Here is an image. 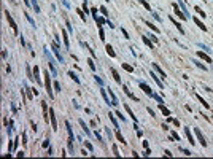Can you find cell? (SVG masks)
Listing matches in <instances>:
<instances>
[{
  "instance_id": "cell-21",
  "label": "cell",
  "mask_w": 213,
  "mask_h": 159,
  "mask_svg": "<svg viewBox=\"0 0 213 159\" xmlns=\"http://www.w3.org/2000/svg\"><path fill=\"white\" fill-rule=\"evenodd\" d=\"M80 124H81V127H83V131L86 132V135H89V137H91V131H89L88 127H86V123L83 121V119H80Z\"/></svg>"
},
{
  "instance_id": "cell-24",
  "label": "cell",
  "mask_w": 213,
  "mask_h": 159,
  "mask_svg": "<svg viewBox=\"0 0 213 159\" xmlns=\"http://www.w3.org/2000/svg\"><path fill=\"white\" fill-rule=\"evenodd\" d=\"M116 139H118V140L121 142V143H124V145H126V140H124V137H123V135H121V132H119V129H116Z\"/></svg>"
},
{
  "instance_id": "cell-27",
  "label": "cell",
  "mask_w": 213,
  "mask_h": 159,
  "mask_svg": "<svg viewBox=\"0 0 213 159\" xmlns=\"http://www.w3.org/2000/svg\"><path fill=\"white\" fill-rule=\"evenodd\" d=\"M138 2H140V3H142V5L145 6V8H146V10H148V11H151V6H150V3L146 2V0H138Z\"/></svg>"
},
{
  "instance_id": "cell-50",
  "label": "cell",
  "mask_w": 213,
  "mask_h": 159,
  "mask_svg": "<svg viewBox=\"0 0 213 159\" xmlns=\"http://www.w3.org/2000/svg\"><path fill=\"white\" fill-rule=\"evenodd\" d=\"M107 2H110V0H107Z\"/></svg>"
},
{
  "instance_id": "cell-31",
  "label": "cell",
  "mask_w": 213,
  "mask_h": 159,
  "mask_svg": "<svg viewBox=\"0 0 213 159\" xmlns=\"http://www.w3.org/2000/svg\"><path fill=\"white\" fill-rule=\"evenodd\" d=\"M194 64H196V65H197L199 68H202V70H207V67H205V65H204V64H201V62H199V61H194Z\"/></svg>"
},
{
  "instance_id": "cell-46",
  "label": "cell",
  "mask_w": 213,
  "mask_h": 159,
  "mask_svg": "<svg viewBox=\"0 0 213 159\" xmlns=\"http://www.w3.org/2000/svg\"><path fill=\"white\" fill-rule=\"evenodd\" d=\"M115 115H118V116H119V119H124V121H126V118H124V115H121V113H119V111H116V113H115Z\"/></svg>"
},
{
  "instance_id": "cell-36",
  "label": "cell",
  "mask_w": 213,
  "mask_h": 159,
  "mask_svg": "<svg viewBox=\"0 0 213 159\" xmlns=\"http://www.w3.org/2000/svg\"><path fill=\"white\" fill-rule=\"evenodd\" d=\"M33 73H35V80L38 81V83H40V78H38V67H35V68H33Z\"/></svg>"
},
{
  "instance_id": "cell-1",
  "label": "cell",
  "mask_w": 213,
  "mask_h": 159,
  "mask_svg": "<svg viewBox=\"0 0 213 159\" xmlns=\"http://www.w3.org/2000/svg\"><path fill=\"white\" fill-rule=\"evenodd\" d=\"M45 88H46L48 96L53 99L54 94H53V89H51V81H49V73H48V70H45Z\"/></svg>"
},
{
  "instance_id": "cell-38",
  "label": "cell",
  "mask_w": 213,
  "mask_h": 159,
  "mask_svg": "<svg viewBox=\"0 0 213 159\" xmlns=\"http://www.w3.org/2000/svg\"><path fill=\"white\" fill-rule=\"evenodd\" d=\"M91 14H92V18H94V19L97 18V8H92V10H91Z\"/></svg>"
},
{
  "instance_id": "cell-23",
  "label": "cell",
  "mask_w": 213,
  "mask_h": 159,
  "mask_svg": "<svg viewBox=\"0 0 213 159\" xmlns=\"http://www.w3.org/2000/svg\"><path fill=\"white\" fill-rule=\"evenodd\" d=\"M113 115H115V113H113ZM113 115H111V113H108V118H110V121L113 123V126H115L116 129H119V127H118V121L115 119V116H113Z\"/></svg>"
},
{
  "instance_id": "cell-8",
  "label": "cell",
  "mask_w": 213,
  "mask_h": 159,
  "mask_svg": "<svg viewBox=\"0 0 213 159\" xmlns=\"http://www.w3.org/2000/svg\"><path fill=\"white\" fill-rule=\"evenodd\" d=\"M170 21H172V22H173V24H175V27L178 29V32H180V33H181V35H183V33H185V29H183V27H181V24H180V22H177V21H175V18H172V16H170Z\"/></svg>"
},
{
  "instance_id": "cell-15",
  "label": "cell",
  "mask_w": 213,
  "mask_h": 159,
  "mask_svg": "<svg viewBox=\"0 0 213 159\" xmlns=\"http://www.w3.org/2000/svg\"><path fill=\"white\" fill-rule=\"evenodd\" d=\"M124 108H126V111H127V113L130 115V118H132V119H134V121H137V116H135V115H134V111H132V110H130V107H129L127 104H124Z\"/></svg>"
},
{
  "instance_id": "cell-42",
  "label": "cell",
  "mask_w": 213,
  "mask_h": 159,
  "mask_svg": "<svg viewBox=\"0 0 213 159\" xmlns=\"http://www.w3.org/2000/svg\"><path fill=\"white\" fill-rule=\"evenodd\" d=\"M84 145H86V148H88L89 151H92V145H91L89 142H84Z\"/></svg>"
},
{
  "instance_id": "cell-25",
  "label": "cell",
  "mask_w": 213,
  "mask_h": 159,
  "mask_svg": "<svg viewBox=\"0 0 213 159\" xmlns=\"http://www.w3.org/2000/svg\"><path fill=\"white\" fill-rule=\"evenodd\" d=\"M100 92H102V97H103V100H105V104H108V105H110V104H111V102H110V99H108V96H107V92H105V91H103V89H100Z\"/></svg>"
},
{
  "instance_id": "cell-48",
  "label": "cell",
  "mask_w": 213,
  "mask_h": 159,
  "mask_svg": "<svg viewBox=\"0 0 213 159\" xmlns=\"http://www.w3.org/2000/svg\"><path fill=\"white\" fill-rule=\"evenodd\" d=\"M153 16H154V18L158 19V21H161V18H159V14H158V13H153Z\"/></svg>"
},
{
  "instance_id": "cell-45",
  "label": "cell",
  "mask_w": 213,
  "mask_h": 159,
  "mask_svg": "<svg viewBox=\"0 0 213 159\" xmlns=\"http://www.w3.org/2000/svg\"><path fill=\"white\" fill-rule=\"evenodd\" d=\"M150 38H151V41H154V43H158V41H159V38H156L154 35H151Z\"/></svg>"
},
{
  "instance_id": "cell-35",
  "label": "cell",
  "mask_w": 213,
  "mask_h": 159,
  "mask_svg": "<svg viewBox=\"0 0 213 159\" xmlns=\"http://www.w3.org/2000/svg\"><path fill=\"white\" fill-rule=\"evenodd\" d=\"M146 24H148V27H150V29H153V30H154V32H159V29H158V27H156V25H153V24H151V22H146Z\"/></svg>"
},
{
  "instance_id": "cell-20",
  "label": "cell",
  "mask_w": 213,
  "mask_h": 159,
  "mask_svg": "<svg viewBox=\"0 0 213 159\" xmlns=\"http://www.w3.org/2000/svg\"><path fill=\"white\" fill-rule=\"evenodd\" d=\"M105 49H107L108 56H111V57H115V56H116V53H115V51H113V48H111V45H107V46H105Z\"/></svg>"
},
{
  "instance_id": "cell-4",
  "label": "cell",
  "mask_w": 213,
  "mask_h": 159,
  "mask_svg": "<svg viewBox=\"0 0 213 159\" xmlns=\"http://www.w3.org/2000/svg\"><path fill=\"white\" fill-rule=\"evenodd\" d=\"M140 89H143V92L145 94H148L150 97H153V91H151V88L148 84H145V83H140Z\"/></svg>"
},
{
  "instance_id": "cell-16",
  "label": "cell",
  "mask_w": 213,
  "mask_h": 159,
  "mask_svg": "<svg viewBox=\"0 0 213 159\" xmlns=\"http://www.w3.org/2000/svg\"><path fill=\"white\" fill-rule=\"evenodd\" d=\"M62 37H64V43H65V48H70V41H68V35H67V32L65 30H62Z\"/></svg>"
},
{
  "instance_id": "cell-10",
  "label": "cell",
  "mask_w": 213,
  "mask_h": 159,
  "mask_svg": "<svg viewBox=\"0 0 213 159\" xmlns=\"http://www.w3.org/2000/svg\"><path fill=\"white\" fill-rule=\"evenodd\" d=\"M197 56H199V57H201V59H204V61H207L208 64H210V62H212V59H210V56H207L205 53H202V51H197Z\"/></svg>"
},
{
  "instance_id": "cell-32",
  "label": "cell",
  "mask_w": 213,
  "mask_h": 159,
  "mask_svg": "<svg viewBox=\"0 0 213 159\" xmlns=\"http://www.w3.org/2000/svg\"><path fill=\"white\" fill-rule=\"evenodd\" d=\"M25 18H27V21H29V22L32 24V25H35V21H33L32 18H30V14H29V13H25Z\"/></svg>"
},
{
  "instance_id": "cell-43",
  "label": "cell",
  "mask_w": 213,
  "mask_h": 159,
  "mask_svg": "<svg viewBox=\"0 0 213 159\" xmlns=\"http://www.w3.org/2000/svg\"><path fill=\"white\" fill-rule=\"evenodd\" d=\"M54 89H56V91H60V84L57 83V81L54 83Z\"/></svg>"
},
{
  "instance_id": "cell-34",
  "label": "cell",
  "mask_w": 213,
  "mask_h": 159,
  "mask_svg": "<svg viewBox=\"0 0 213 159\" xmlns=\"http://www.w3.org/2000/svg\"><path fill=\"white\" fill-rule=\"evenodd\" d=\"M99 33H100V40H105V33H103V29L99 27Z\"/></svg>"
},
{
  "instance_id": "cell-14",
  "label": "cell",
  "mask_w": 213,
  "mask_h": 159,
  "mask_svg": "<svg viewBox=\"0 0 213 159\" xmlns=\"http://www.w3.org/2000/svg\"><path fill=\"white\" fill-rule=\"evenodd\" d=\"M194 22H196V25H199V27H201V29H202V30H204V32H205V30H207V25H205V24H204V22H202V21H201V19H197V18H194Z\"/></svg>"
},
{
  "instance_id": "cell-5",
  "label": "cell",
  "mask_w": 213,
  "mask_h": 159,
  "mask_svg": "<svg viewBox=\"0 0 213 159\" xmlns=\"http://www.w3.org/2000/svg\"><path fill=\"white\" fill-rule=\"evenodd\" d=\"M53 51H54V54H56V57H57V61H59L60 64H64V57H62V56H60V53H59V51H57V45H56V43H54V45H53Z\"/></svg>"
},
{
  "instance_id": "cell-49",
  "label": "cell",
  "mask_w": 213,
  "mask_h": 159,
  "mask_svg": "<svg viewBox=\"0 0 213 159\" xmlns=\"http://www.w3.org/2000/svg\"><path fill=\"white\" fill-rule=\"evenodd\" d=\"M24 3H25V5H29V0H24Z\"/></svg>"
},
{
  "instance_id": "cell-41",
  "label": "cell",
  "mask_w": 213,
  "mask_h": 159,
  "mask_svg": "<svg viewBox=\"0 0 213 159\" xmlns=\"http://www.w3.org/2000/svg\"><path fill=\"white\" fill-rule=\"evenodd\" d=\"M194 10L197 11V13H199V14H201V16H205V13H204V11H202V10H201V8H199V6H196Z\"/></svg>"
},
{
  "instance_id": "cell-2",
  "label": "cell",
  "mask_w": 213,
  "mask_h": 159,
  "mask_svg": "<svg viewBox=\"0 0 213 159\" xmlns=\"http://www.w3.org/2000/svg\"><path fill=\"white\" fill-rule=\"evenodd\" d=\"M5 16H6V19H8V22H10V25H11V29H13V32L14 33H18V25H16V22H14V19L10 16V11H6L5 10Z\"/></svg>"
},
{
  "instance_id": "cell-9",
  "label": "cell",
  "mask_w": 213,
  "mask_h": 159,
  "mask_svg": "<svg viewBox=\"0 0 213 159\" xmlns=\"http://www.w3.org/2000/svg\"><path fill=\"white\" fill-rule=\"evenodd\" d=\"M150 76H151V78H153V80L156 81V84H158V86H159L161 89H164V84H162V81H161V80L158 78V76H156V75L153 73V72H150Z\"/></svg>"
},
{
  "instance_id": "cell-40",
  "label": "cell",
  "mask_w": 213,
  "mask_h": 159,
  "mask_svg": "<svg viewBox=\"0 0 213 159\" xmlns=\"http://www.w3.org/2000/svg\"><path fill=\"white\" fill-rule=\"evenodd\" d=\"M100 11H102V14H103V16H108V11H107V8H105V6H100Z\"/></svg>"
},
{
  "instance_id": "cell-39",
  "label": "cell",
  "mask_w": 213,
  "mask_h": 159,
  "mask_svg": "<svg viewBox=\"0 0 213 159\" xmlns=\"http://www.w3.org/2000/svg\"><path fill=\"white\" fill-rule=\"evenodd\" d=\"M113 153H115V156H121V153L118 151V148H116V145H113Z\"/></svg>"
},
{
  "instance_id": "cell-30",
  "label": "cell",
  "mask_w": 213,
  "mask_h": 159,
  "mask_svg": "<svg viewBox=\"0 0 213 159\" xmlns=\"http://www.w3.org/2000/svg\"><path fill=\"white\" fill-rule=\"evenodd\" d=\"M32 6H33V10H35V13H40V8H38V5H37L35 0H32Z\"/></svg>"
},
{
  "instance_id": "cell-29",
  "label": "cell",
  "mask_w": 213,
  "mask_h": 159,
  "mask_svg": "<svg viewBox=\"0 0 213 159\" xmlns=\"http://www.w3.org/2000/svg\"><path fill=\"white\" fill-rule=\"evenodd\" d=\"M196 97H197V99H199V102H201V104H202L204 107H205V108H208V104H207V102H205V100H204V99H202L201 96H196Z\"/></svg>"
},
{
  "instance_id": "cell-11",
  "label": "cell",
  "mask_w": 213,
  "mask_h": 159,
  "mask_svg": "<svg viewBox=\"0 0 213 159\" xmlns=\"http://www.w3.org/2000/svg\"><path fill=\"white\" fill-rule=\"evenodd\" d=\"M178 5L181 6V11H183L185 14H186V18H189V14H188V8H186V5H185L183 0H178Z\"/></svg>"
},
{
  "instance_id": "cell-3",
  "label": "cell",
  "mask_w": 213,
  "mask_h": 159,
  "mask_svg": "<svg viewBox=\"0 0 213 159\" xmlns=\"http://www.w3.org/2000/svg\"><path fill=\"white\" fill-rule=\"evenodd\" d=\"M49 119H51V126H53V131H57V123H56V116H54V110H49Z\"/></svg>"
},
{
  "instance_id": "cell-19",
  "label": "cell",
  "mask_w": 213,
  "mask_h": 159,
  "mask_svg": "<svg viewBox=\"0 0 213 159\" xmlns=\"http://www.w3.org/2000/svg\"><path fill=\"white\" fill-rule=\"evenodd\" d=\"M153 68H154V70H158V72H159V75L162 76V78H166V73H164V70H162V68H161V67L158 65V64H153Z\"/></svg>"
},
{
  "instance_id": "cell-18",
  "label": "cell",
  "mask_w": 213,
  "mask_h": 159,
  "mask_svg": "<svg viewBox=\"0 0 213 159\" xmlns=\"http://www.w3.org/2000/svg\"><path fill=\"white\" fill-rule=\"evenodd\" d=\"M159 108H161V111H162L164 116H170V111H169L166 107H164V104H159Z\"/></svg>"
},
{
  "instance_id": "cell-13",
  "label": "cell",
  "mask_w": 213,
  "mask_h": 159,
  "mask_svg": "<svg viewBox=\"0 0 213 159\" xmlns=\"http://www.w3.org/2000/svg\"><path fill=\"white\" fill-rule=\"evenodd\" d=\"M108 94H110V97H111V104H113V105H115V107H116V105H118V99H116V96H115V92H113V91H111V89H108Z\"/></svg>"
},
{
  "instance_id": "cell-44",
  "label": "cell",
  "mask_w": 213,
  "mask_h": 159,
  "mask_svg": "<svg viewBox=\"0 0 213 159\" xmlns=\"http://www.w3.org/2000/svg\"><path fill=\"white\" fill-rule=\"evenodd\" d=\"M94 78H95V81H97V83H99V84H100V86L103 84V81H102L100 78H99V76H94Z\"/></svg>"
},
{
  "instance_id": "cell-47",
  "label": "cell",
  "mask_w": 213,
  "mask_h": 159,
  "mask_svg": "<svg viewBox=\"0 0 213 159\" xmlns=\"http://www.w3.org/2000/svg\"><path fill=\"white\" fill-rule=\"evenodd\" d=\"M172 135H173V139H175V140H180V137H178V135L175 134V132H172Z\"/></svg>"
},
{
  "instance_id": "cell-7",
  "label": "cell",
  "mask_w": 213,
  "mask_h": 159,
  "mask_svg": "<svg viewBox=\"0 0 213 159\" xmlns=\"http://www.w3.org/2000/svg\"><path fill=\"white\" fill-rule=\"evenodd\" d=\"M194 132H196V135H197V139L201 140V145H202V147H207V142L204 140V135L201 134V131H199V129H194Z\"/></svg>"
},
{
  "instance_id": "cell-33",
  "label": "cell",
  "mask_w": 213,
  "mask_h": 159,
  "mask_svg": "<svg viewBox=\"0 0 213 159\" xmlns=\"http://www.w3.org/2000/svg\"><path fill=\"white\" fill-rule=\"evenodd\" d=\"M123 68H124V70H127V72H134V68L130 67V65H127V64H123Z\"/></svg>"
},
{
  "instance_id": "cell-26",
  "label": "cell",
  "mask_w": 213,
  "mask_h": 159,
  "mask_svg": "<svg viewBox=\"0 0 213 159\" xmlns=\"http://www.w3.org/2000/svg\"><path fill=\"white\" fill-rule=\"evenodd\" d=\"M68 76H70V78H72L73 81H75V83H80V78H78V76H76L75 73H73V72H68Z\"/></svg>"
},
{
  "instance_id": "cell-28",
  "label": "cell",
  "mask_w": 213,
  "mask_h": 159,
  "mask_svg": "<svg viewBox=\"0 0 213 159\" xmlns=\"http://www.w3.org/2000/svg\"><path fill=\"white\" fill-rule=\"evenodd\" d=\"M41 107H43V111H45V121L48 123V111H46V102H41Z\"/></svg>"
},
{
  "instance_id": "cell-22",
  "label": "cell",
  "mask_w": 213,
  "mask_h": 159,
  "mask_svg": "<svg viewBox=\"0 0 213 159\" xmlns=\"http://www.w3.org/2000/svg\"><path fill=\"white\" fill-rule=\"evenodd\" d=\"M142 40L145 41V45H148V46H150V49H153V41H151L148 37H142Z\"/></svg>"
},
{
  "instance_id": "cell-12",
  "label": "cell",
  "mask_w": 213,
  "mask_h": 159,
  "mask_svg": "<svg viewBox=\"0 0 213 159\" xmlns=\"http://www.w3.org/2000/svg\"><path fill=\"white\" fill-rule=\"evenodd\" d=\"M185 132H186V137H188L189 143H191V145H196V140L193 139V135H191V132H189V129H188V127H185Z\"/></svg>"
},
{
  "instance_id": "cell-6",
  "label": "cell",
  "mask_w": 213,
  "mask_h": 159,
  "mask_svg": "<svg viewBox=\"0 0 213 159\" xmlns=\"http://www.w3.org/2000/svg\"><path fill=\"white\" fill-rule=\"evenodd\" d=\"M173 10H175V13H177V16H178V18H181V19H188V18H186V14H185V13L181 11V10H180V8H178L177 5H175V3H173Z\"/></svg>"
},
{
  "instance_id": "cell-37",
  "label": "cell",
  "mask_w": 213,
  "mask_h": 159,
  "mask_svg": "<svg viewBox=\"0 0 213 159\" xmlns=\"http://www.w3.org/2000/svg\"><path fill=\"white\" fill-rule=\"evenodd\" d=\"M88 64H89V67L92 68V70H95V64L92 62V59H88Z\"/></svg>"
},
{
  "instance_id": "cell-17",
  "label": "cell",
  "mask_w": 213,
  "mask_h": 159,
  "mask_svg": "<svg viewBox=\"0 0 213 159\" xmlns=\"http://www.w3.org/2000/svg\"><path fill=\"white\" fill-rule=\"evenodd\" d=\"M111 75H113V78H115L116 83H121V76H119V73L115 70V68H111Z\"/></svg>"
}]
</instances>
